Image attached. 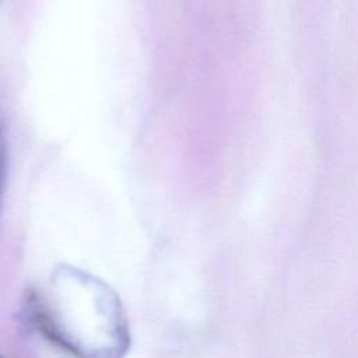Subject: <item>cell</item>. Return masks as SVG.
I'll use <instances>...</instances> for the list:
<instances>
[{
	"label": "cell",
	"mask_w": 358,
	"mask_h": 358,
	"mask_svg": "<svg viewBox=\"0 0 358 358\" xmlns=\"http://www.w3.org/2000/svg\"><path fill=\"white\" fill-rule=\"evenodd\" d=\"M7 141L4 137V130L0 124V204L6 187V180H7Z\"/></svg>",
	"instance_id": "7a4b0ae2"
},
{
	"label": "cell",
	"mask_w": 358,
	"mask_h": 358,
	"mask_svg": "<svg viewBox=\"0 0 358 358\" xmlns=\"http://www.w3.org/2000/svg\"><path fill=\"white\" fill-rule=\"evenodd\" d=\"M0 358H3V357H0Z\"/></svg>",
	"instance_id": "3957f363"
},
{
	"label": "cell",
	"mask_w": 358,
	"mask_h": 358,
	"mask_svg": "<svg viewBox=\"0 0 358 358\" xmlns=\"http://www.w3.org/2000/svg\"><path fill=\"white\" fill-rule=\"evenodd\" d=\"M31 310L38 327L77 358H123L130 347L119 296L80 268L59 267L46 292L32 296Z\"/></svg>",
	"instance_id": "6da1fadb"
}]
</instances>
